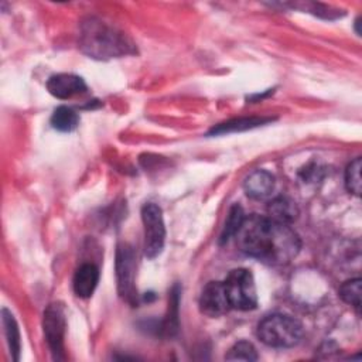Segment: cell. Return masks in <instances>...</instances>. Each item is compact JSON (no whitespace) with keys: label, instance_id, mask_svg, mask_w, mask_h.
<instances>
[{"label":"cell","instance_id":"obj_1","mask_svg":"<svg viewBox=\"0 0 362 362\" xmlns=\"http://www.w3.org/2000/svg\"><path fill=\"white\" fill-rule=\"evenodd\" d=\"M233 238L240 252L273 266L291 262L300 250L298 235L290 225L269 216H245Z\"/></svg>","mask_w":362,"mask_h":362},{"label":"cell","instance_id":"obj_2","mask_svg":"<svg viewBox=\"0 0 362 362\" xmlns=\"http://www.w3.org/2000/svg\"><path fill=\"white\" fill-rule=\"evenodd\" d=\"M79 45L85 54L96 59L116 58L134 52L132 41L122 31L93 17L82 23Z\"/></svg>","mask_w":362,"mask_h":362},{"label":"cell","instance_id":"obj_3","mask_svg":"<svg viewBox=\"0 0 362 362\" xmlns=\"http://www.w3.org/2000/svg\"><path fill=\"white\" fill-rule=\"evenodd\" d=\"M257 337L269 346L290 348L300 342L303 337V325L294 317L272 314L259 322Z\"/></svg>","mask_w":362,"mask_h":362},{"label":"cell","instance_id":"obj_4","mask_svg":"<svg viewBox=\"0 0 362 362\" xmlns=\"http://www.w3.org/2000/svg\"><path fill=\"white\" fill-rule=\"evenodd\" d=\"M230 308L253 310L257 305L255 279L247 269H233L222 281Z\"/></svg>","mask_w":362,"mask_h":362},{"label":"cell","instance_id":"obj_5","mask_svg":"<svg viewBox=\"0 0 362 362\" xmlns=\"http://www.w3.org/2000/svg\"><path fill=\"white\" fill-rule=\"evenodd\" d=\"M141 219L144 225V255L154 259L161 253L165 240L163 212L158 205L147 202L141 208Z\"/></svg>","mask_w":362,"mask_h":362},{"label":"cell","instance_id":"obj_6","mask_svg":"<svg viewBox=\"0 0 362 362\" xmlns=\"http://www.w3.org/2000/svg\"><path fill=\"white\" fill-rule=\"evenodd\" d=\"M44 335L48 342L54 359H64V334H65V314L59 304H49L44 311Z\"/></svg>","mask_w":362,"mask_h":362},{"label":"cell","instance_id":"obj_7","mask_svg":"<svg viewBox=\"0 0 362 362\" xmlns=\"http://www.w3.org/2000/svg\"><path fill=\"white\" fill-rule=\"evenodd\" d=\"M116 277L119 294L129 303L136 301L134 288V255L129 245L123 243L116 253Z\"/></svg>","mask_w":362,"mask_h":362},{"label":"cell","instance_id":"obj_8","mask_svg":"<svg viewBox=\"0 0 362 362\" xmlns=\"http://www.w3.org/2000/svg\"><path fill=\"white\" fill-rule=\"evenodd\" d=\"M199 308L208 317H219L230 310L222 281H209L199 297Z\"/></svg>","mask_w":362,"mask_h":362},{"label":"cell","instance_id":"obj_9","mask_svg":"<svg viewBox=\"0 0 362 362\" xmlns=\"http://www.w3.org/2000/svg\"><path fill=\"white\" fill-rule=\"evenodd\" d=\"M48 92L58 99H68L86 90L85 81L74 74H57L47 81Z\"/></svg>","mask_w":362,"mask_h":362},{"label":"cell","instance_id":"obj_10","mask_svg":"<svg viewBox=\"0 0 362 362\" xmlns=\"http://www.w3.org/2000/svg\"><path fill=\"white\" fill-rule=\"evenodd\" d=\"M243 189L253 199H264L274 189V177L266 170H256L249 174L243 182Z\"/></svg>","mask_w":362,"mask_h":362},{"label":"cell","instance_id":"obj_11","mask_svg":"<svg viewBox=\"0 0 362 362\" xmlns=\"http://www.w3.org/2000/svg\"><path fill=\"white\" fill-rule=\"evenodd\" d=\"M99 280V270L92 263H85L75 272L74 276V291L81 298H88L92 296L98 286Z\"/></svg>","mask_w":362,"mask_h":362},{"label":"cell","instance_id":"obj_12","mask_svg":"<svg viewBox=\"0 0 362 362\" xmlns=\"http://www.w3.org/2000/svg\"><path fill=\"white\" fill-rule=\"evenodd\" d=\"M269 218L273 221L290 225L298 216V208L296 202L287 197H277L270 201L267 206Z\"/></svg>","mask_w":362,"mask_h":362},{"label":"cell","instance_id":"obj_13","mask_svg":"<svg viewBox=\"0 0 362 362\" xmlns=\"http://www.w3.org/2000/svg\"><path fill=\"white\" fill-rule=\"evenodd\" d=\"M272 119H263V117H246V119H235L229 120L226 123H221L216 127H212L209 134H223V133H230V132H243L247 129H253L257 126H262Z\"/></svg>","mask_w":362,"mask_h":362},{"label":"cell","instance_id":"obj_14","mask_svg":"<svg viewBox=\"0 0 362 362\" xmlns=\"http://www.w3.org/2000/svg\"><path fill=\"white\" fill-rule=\"evenodd\" d=\"M79 123V116L75 110L66 106H59L51 116V124L59 132H72Z\"/></svg>","mask_w":362,"mask_h":362},{"label":"cell","instance_id":"obj_15","mask_svg":"<svg viewBox=\"0 0 362 362\" xmlns=\"http://www.w3.org/2000/svg\"><path fill=\"white\" fill-rule=\"evenodd\" d=\"M1 320H3V327H4V332L7 337V342H8V348L13 354L14 361L18 359V354H20V332H18V327L17 322L14 320V317L11 315V313H8L6 308L1 313Z\"/></svg>","mask_w":362,"mask_h":362},{"label":"cell","instance_id":"obj_16","mask_svg":"<svg viewBox=\"0 0 362 362\" xmlns=\"http://www.w3.org/2000/svg\"><path fill=\"white\" fill-rule=\"evenodd\" d=\"M339 297L358 313L361 308V279H351L345 281L339 288Z\"/></svg>","mask_w":362,"mask_h":362},{"label":"cell","instance_id":"obj_17","mask_svg":"<svg viewBox=\"0 0 362 362\" xmlns=\"http://www.w3.org/2000/svg\"><path fill=\"white\" fill-rule=\"evenodd\" d=\"M361 168H362V161L358 157L346 167V171H345L346 189L356 197L361 195Z\"/></svg>","mask_w":362,"mask_h":362},{"label":"cell","instance_id":"obj_18","mask_svg":"<svg viewBox=\"0 0 362 362\" xmlns=\"http://www.w3.org/2000/svg\"><path fill=\"white\" fill-rule=\"evenodd\" d=\"M228 361H257V352L255 346L247 341L236 342L225 356Z\"/></svg>","mask_w":362,"mask_h":362},{"label":"cell","instance_id":"obj_19","mask_svg":"<svg viewBox=\"0 0 362 362\" xmlns=\"http://www.w3.org/2000/svg\"><path fill=\"white\" fill-rule=\"evenodd\" d=\"M245 215H243V209L239 206V205H233L230 212H229V216H228V221L225 223V228H223V232L221 235V243L226 242L229 238L235 236L236 230L239 229L242 221H243Z\"/></svg>","mask_w":362,"mask_h":362}]
</instances>
